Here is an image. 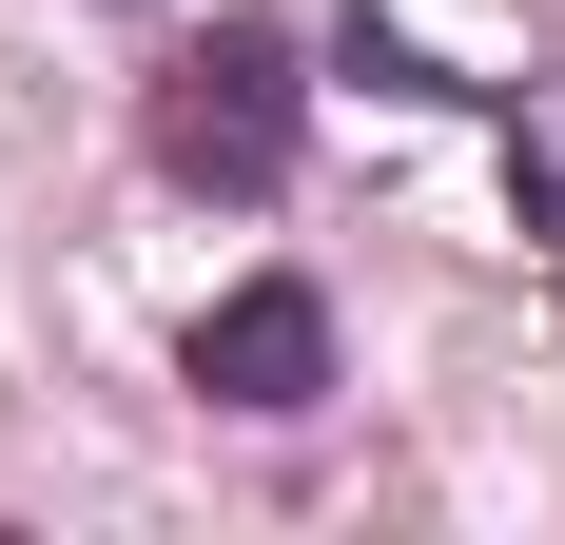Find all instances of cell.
<instances>
[{
	"instance_id": "1",
	"label": "cell",
	"mask_w": 565,
	"mask_h": 545,
	"mask_svg": "<svg viewBox=\"0 0 565 545\" xmlns=\"http://www.w3.org/2000/svg\"><path fill=\"white\" fill-rule=\"evenodd\" d=\"M157 175L175 195H274L292 175V137H312V58L274 40V20H215V40H175L157 58Z\"/></svg>"
},
{
	"instance_id": "3",
	"label": "cell",
	"mask_w": 565,
	"mask_h": 545,
	"mask_svg": "<svg viewBox=\"0 0 565 545\" xmlns=\"http://www.w3.org/2000/svg\"><path fill=\"white\" fill-rule=\"evenodd\" d=\"M508 195H526V234H546V272H565V157H508Z\"/></svg>"
},
{
	"instance_id": "2",
	"label": "cell",
	"mask_w": 565,
	"mask_h": 545,
	"mask_svg": "<svg viewBox=\"0 0 565 545\" xmlns=\"http://www.w3.org/2000/svg\"><path fill=\"white\" fill-rule=\"evenodd\" d=\"M175 371L215 389V409H254V429H274V409H312V389H332V312H312L292 272H254V292H215V312H195V351H175Z\"/></svg>"
}]
</instances>
